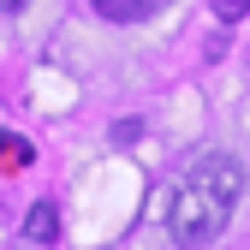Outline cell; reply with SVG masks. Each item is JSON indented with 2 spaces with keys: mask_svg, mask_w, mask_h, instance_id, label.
I'll use <instances>...</instances> for the list:
<instances>
[{
  "mask_svg": "<svg viewBox=\"0 0 250 250\" xmlns=\"http://www.w3.org/2000/svg\"><path fill=\"white\" fill-rule=\"evenodd\" d=\"M244 197V167L232 155H197V167L179 179V191L167 203V232L179 244H208L221 238L232 208Z\"/></svg>",
  "mask_w": 250,
  "mask_h": 250,
  "instance_id": "6da1fadb",
  "label": "cell"
},
{
  "mask_svg": "<svg viewBox=\"0 0 250 250\" xmlns=\"http://www.w3.org/2000/svg\"><path fill=\"white\" fill-rule=\"evenodd\" d=\"M89 6H96L107 24H143V18H155L167 6V0H89Z\"/></svg>",
  "mask_w": 250,
  "mask_h": 250,
  "instance_id": "7a4b0ae2",
  "label": "cell"
},
{
  "mask_svg": "<svg viewBox=\"0 0 250 250\" xmlns=\"http://www.w3.org/2000/svg\"><path fill=\"white\" fill-rule=\"evenodd\" d=\"M30 161H36V149H30V137H18V131H0V167L24 173Z\"/></svg>",
  "mask_w": 250,
  "mask_h": 250,
  "instance_id": "3957f363",
  "label": "cell"
},
{
  "mask_svg": "<svg viewBox=\"0 0 250 250\" xmlns=\"http://www.w3.org/2000/svg\"><path fill=\"white\" fill-rule=\"evenodd\" d=\"M24 232L48 244V238L60 232V208H54V203H30V214H24Z\"/></svg>",
  "mask_w": 250,
  "mask_h": 250,
  "instance_id": "277c9868",
  "label": "cell"
},
{
  "mask_svg": "<svg viewBox=\"0 0 250 250\" xmlns=\"http://www.w3.org/2000/svg\"><path fill=\"white\" fill-rule=\"evenodd\" d=\"M208 12L221 18V24H238V18L250 12V0H208Z\"/></svg>",
  "mask_w": 250,
  "mask_h": 250,
  "instance_id": "5b68a950",
  "label": "cell"
},
{
  "mask_svg": "<svg viewBox=\"0 0 250 250\" xmlns=\"http://www.w3.org/2000/svg\"><path fill=\"white\" fill-rule=\"evenodd\" d=\"M0 6H6V12H18V6H24V0H0Z\"/></svg>",
  "mask_w": 250,
  "mask_h": 250,
  "instance_id": "8992f818",
  "label": "cell"
}]
</instances>
